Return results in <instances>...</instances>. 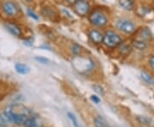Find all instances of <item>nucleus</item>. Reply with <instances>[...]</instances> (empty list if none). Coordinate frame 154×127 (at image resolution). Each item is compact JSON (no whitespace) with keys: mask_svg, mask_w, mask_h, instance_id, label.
I'll use <instances>...</instances> for the list:
<instances>
[{"mask_svg":"<svg viewBox=\"0 0 154 127\" xmlns=\"http://www.w3.org/2000/svg\"><path fill=\"white\" fill-rule=\"evenodd\" d=\"M123 42V38L117 31L113 29H107L104 33L103 44L108 48H116Z\"/></svg>","mask_w":154,"mask_h":127,"instance_id":"obj_5","label":"nucleus"},{"mask_svg":"<svg viewBox=\"0 0 154 127\" xmlns=\"http://www.w3.org/2000/svg\"><path fill=\"white\" fill-rule=\"evenodd\" d=\"M136 119H137V121L139 122L141 125H145V126H149V125H152V122L151 118H148V117L146 116H141V115L136 117Z\"/></svg>","mask_w":154,"mask_h":127,"instance_id":"obj_21","label":"nucleus"},{"mask_svg":"<svg viewBox=\"0 0 154 127\" xmlns=\"http://www.w3.org/2000/svg\"><path fill=\"white\" fill-rule=\"evenodd\" d=\"M132 46L134 47H135L136 49L142 51V50H145L148 46V43L146 41H144L142 40L135 38L132 41Z\"/></svg>","mask_w":154,"mask_h":127,"instance_id":"obj_18","label":"nucleus"},{"mask_svg":"<svg viewBox=\"0 0 154 127\" xmlns=\"http://www.w3.org/2000/svg\"><path fill=\"white\" fill-rule=\"evenodd\" d=\"M5 27L10 33L17 38H22L23 36V30L21 26L15 22L8 21L5 23Z\"/></svg>","mask_w":154,"mask_h":127,"instance_id":"obj_10","label":"nucleus"},{"mask_svg":"<svg viewBox=\"0 0 154 127\" xmlns=\"http://www.w3.org/2000/svg\"><path fill=\"white\" fill-rule=\"evenodd\" d=\"M72 7H73L74 12L81 17H88L93 9L91 4L88 1H85V0L75 1L74 4L72 5Z\"/></svg>","mask_w":154,"mask_h":127,"instance_id":"obj_7","label":"nucleus"},{"mask_svg":"<svg viewBox=\"0 0 154 127\" xmlns=\"http://www.w3.org/2000/svg\"><path fill=\"white\" fill-rule=\"evenodd\" d=\"M117 51L122 56H128L130 54L131 51H132V46L130 44H128L125 42H122L118 47Z\"/></svg>","mask_w":154,"mask_h":127,"instance_id":"obj_14","label":"nucleus"},{"mask_svg":"<svg viewBox=\"0 0 154 127\" xmlns=\"http://www.w3.org/2000/svg\"><path fill=\"white\" fill-rule=\"evenodd\" d=\"M27 14L28 15V17H30L33 20H34V21H38V16L34 12V11L32 10V9H30V8H28L27 9Z\"/></svg>","mask_w":154,"mask_h":127,"instance_id":"obj_24","label":"nucleus"},{"mask_svg":"<svg viewBox=\"0 0 154 127\" xmlns=\"http://www.w3.org/2000/svg\"><path fill=\"white\" fill-rule=\"evenodd\" d=\"M93 124L94 127H110L109 123L106 121L104 117L101 115H95L93 119Z\"/></svg>","mask_w":154,"mask_h":127,"instance_id":"obj_13","label":"nucleus"},{"mask_svg":"<svg viewBox=\"0 0 154 127\" xmlns=\"http://www.w3.org/2000/svg\"><path fill=\"white\" fill-rule=\"evenodd\" d=\"M88 22L93 28H105L110 23V17L107 10L104 8H94L88 16Z\"/></svg>","mask_w":154,"mask_h":127,"instance_id":"obj_2","label":"nucleus"},{"mask_svg":"<svg viewBox=\"0 0 154 127\" xmlns=\"http://www.w3.org/2000/svg\"><path fill=\"white\" fill-rule=\"evenodd\" d=\"M72 65L74 69L81 74H88L96 68L95 61L89 56L82 55L75 56L72 59Z\"/></svg>","mask_w":154,"mask_h":127,"instance_id":"obj_3","label":"nucleus"},{"mask_svg":"<svg viewBox=\"0 0 154 127\" xmlns=\"http://www.w3.org/2000/svg\"><path fill=\"white\" fill-rule=\"evenodd\" d=\"M91 100H92V101L94 102L95 104H99L100 103V101H101V100L99 98L98 95H95V94H93V95H91Z\"/></svg>","mask_w":154,"mask_h":127,"instance_id":"obj_27","label":"nucleus"},{"mask_svg":"<svg viewBox=\"0 0 154 127\" xmlns=\"http://www.w3.org/2000/svg\"><path fill=\"white\" fill-rule=\"evenodd\" d=\"M15 70L17 73L21 75H27L30 72V67L22 63H17L15 65Z\"/></svg>","mask_w":154,"mask_h":127,"instance_id":"obj_15","label":"nucleus"},{"mask_svg":"<svg viewBox=\"0 0 154 127\" xmlns=\"http://www.w3.org/2000/svg\"><path fill=\"white\" fill-rule=\"evenodd\" d=\"M41 14L43 15V17L48 19L51 20H55L56 17H57V13L53 7L51 6H45L41 10Z\"/></svg>","mask_w":154,"mask_h":127,"instance_id":"obj_12","label":"nucleus"},{"mask_svg":"<svg viewBox=\"0 0 154 127\" xmlns=\"http://www.w3.org/2000/svg\"><path fill=\"white\" fill-rule=\"evenodd\" d=\"M119 5L126 11H133L134 9H135L136 3L133 0H122L119 1Z\"/></svg>","mask_w":154,"mask_h":127,"instance_id":"obj_16","label":"nucleus"},{"mask_svg":"<svg viewBox=\"0 0 154 127\" xmlns=\"http://www.w3.org/2000/svg\"><path fill=\"white\" fill-rule=\"evenodd\" d=\"M63 12H64L65 14H66V16H68V17H69V18H72V16L68 12V11H66L65 9H63Z\"/></svg>","mask_w":154,"mask_h":127,"instance_id":"obj_29","label":"nucleus"},{"mask_svg":"<svg viewBox=\"0 0 154 127\" xmlns=\"http://www.w3.org/2000/svg\"><path fill=\"white\" fill-rule=\"evenodd\" d=\"M4 115L10 123L23 125L29 117L34 115V113L21 103H16L8 106L5 109Z\"/></svg>","mask_w":154,"mask_h":127,"instance_id":"obj_1","label":"nucleus"},{"mask_svg":"<svg viewBox=\"0 0 154 127\" xmlns=\"http://www.w3.org/2000/svg\"><path fill=\"white\" fill-rule=\"evenodd\" d=\"M88 36L89 40L95 45H99L103 43L104 39V33L96 28H91L88 29Z\"/></svg>","mask_w":154,"mask_h":127,"instance_id":"obj_9","label":"nucleus"},{"mask_svg":"<svg viewBox=\"0 0 154 127\" xmlns=\"http://www.w3.org/2000/svg\"><path fill=\"white\" fill-rule=\"evenodd\" d=\"M115 26L116 28L119 32L124 33V34H128V35L135 33L137 30V26H136V23L134 22V21L132 19H129V18H126V17L117 19L116 22Z\"/></svg>","mask_w":154,"mask_h":127,"instance_id":"obj_6","label":"nucleus"},{"mask_svg":"<svg viewBox=\"0 0 154 127\" xmlns=\"http://www.w3.org/2000/svg\"><path fill=\"white\" fill-rule=\"evenodd\" d=\"M137 36L135 38L140 40H142L144 41L148 42L152 38V33L148 28H140L137 31Z\"/></svg>","mask_w":154,"mask_h":127,"instance_id":"obj_11","label":"nucleus"},{"mask_svg":"<svg viewBox=\"0 0 154 127\" xmlns=\"http://www.w3.org/2000/svg\"><path fill=\"white\" fill-rule=\"evenodd\" d=\"M93 88L94 89V91H95L98 94H99V95H102V96L105 95V89H104V88H103L101 85L95 84V85L93 86Z\"/></svg>","mask_w":154,"mask_h":127,"instance_id":"obj_23","label":"nucleus"},{"mask_svg":"<svg viewBox=\"0 0 154 127\" xmlns=\"http://www.w3.org/2000/svg\"><path fill=\"white\" fill-rule=\"evenodd\" d=\"M23 126L25 127H39V122L38 120V117L35 114L33 116L29 117L28 119L23 124Z\"/></svg>","mask_w":154,"mask_h":127,"instance_id":"obj_17","label":"nucleus"},{"mask_svg":"<svg viewBox=\"0 0 154 127\" xmlns=\"http://www.w3.org/2000/svg\"><path fill=\"white\" fill-rule=\"evenodd\" d=\"M0 13L7 19H17L22 16L21 7L14 1L0 2Z\"/></svg>","mask_w":154,"mask_h":127,"instance_id":"obj_4","label":"nucleus"},{"mask_svg":"<svg viewBox=\"0 0 154 127\" xmlns=\"http://www.w3.org/2000/svg\"><path fill=\"white\" fill-rule=\"evenodd\" d=\"M135 13L138 17H140L145 21H152L154 19V8L149 5L140 4V5L135 6Z\"/></svg>","mask_w":154,"mask_h":127,"instance_id":"obj_8","label":"nucleus"},{"mask_svg":"<svg viewBox=\"0 0 154 127\" xmlns=\"http://www.w3.org/2000/svg\"><path fill=\"white\" fill-rule=\"evenodd\" d=\"M70 51H71L72 55L74 56V57H75V56H79L83 54V51L84 50H83V47L81 45L74 42V43H72L71 46H70Z\"/></svg>","mask_w":154,"mask_h":127,"instance_id":"obj_19","label":"nucleus"},{"mask_svg":"<svg viewBox=\"0 0 154 127\" xmlns=\"http://www.w3.org/2000/svg\"><path fill=\"white\" fill-rule=\"evenodd\" d=\"M34 59L40 64H43V65H48L50 63V60L48 59H46L45 57H41V56H36L34 58Z\"/></svg>","mask_w":154,"mask_h":127,"instance_id":"obj_25","label":"nucleus"},{"mask_svg":"<svg viewBox=\"0 0 154 127\" xmlns=\"http://www.w3.org/2000/svg\"><path fill=\"white\" fill-rule=\"evenodd\" d=\"M140 78L146 83H147L149 85H153L154 84V78L152 75H150L149 73L146 71H141L140 73Z\"/></svg>","mask_w":154,"mask_h":127,"instance_id":"obj_20","label":"nucleus"},{"mask_svg":"<svg viewBox=\"0 0 154 127\" xmlns=\"http://www.w3.org/2000/svg\"><path fill=\"white\" fill-rule=\"evenodd\" d=\"M147 64H148V66L150 68V70L154 72V54H152V55L149 57Z\"/></svg>","mask_w":154,"mask_h":127,"instance_id":"obj_26","label":"nucleus"},{"mask_svg":"<svg viewBox=\"0 0 154 127\" xmlns=\"http://www.w3.org/2000/svg\"><path fill=\"white\" fill-rule=\"evenodd\" d=\"M23 44L26 46H32L33 44V40L32 39H26L23 41Z\"/></svg>","mask_w":154,"mask_h":127,"instance_id":"obj_28","label":"nucleus"},{"mask_svg":"<svg viewBox=\"0 0 154 127\" xmlns=\"http://www.w3.org/2000/svg\"><path fill=\"white\" fill-rule=\"evenodd\" d=\"M67 116L69 119V120L71 121L72 125H73L74 126L80 127V125H79V122H78L76 117H75V115L74 113H72L70 112H68V113H67Z\"/></svg>","mask_w":154,"mask_h":127,"instance_id":"obj_22","label":"nucleus"}]
</instances>
